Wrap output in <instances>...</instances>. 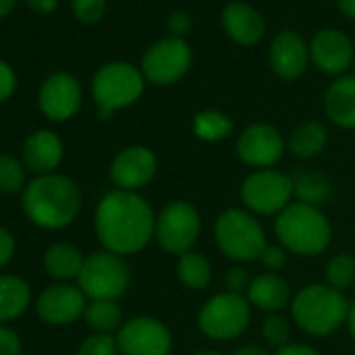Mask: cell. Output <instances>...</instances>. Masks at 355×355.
<instances>
[{
	"instance_id": "cell-19",
	"label": "cell",
	"mask_w": 355,
	"mask_h": 355,
	"mask_svg": "<svg viewBox=\"0 0 355 355\" xmlns=\"http://www.w3.org/2000/svg\"><path fill=\"white\" fill-rule=\"evenodd\" d=\"M65 155V144L61 136L53 130H36L30 134L21 146V161L28 171L36 175L55 173Z\"/></svg>"
},
{
	"instance_id": "cell-47",
	"label": "cell",
	"mask_w": 355,
	"mask_h": 355,
	"mask_svg": "<svg viewBox=\"0 0 355 355\" xmlns=\"http://www.w3.org/2000/svg\"><path fill=\"white\" fill-rule=\"evenodd\" d=\"M193 355H220V351H216V349H199Z\"/></svg>"
},
{
	"instance_id": "cell-38",
	"label": "cell",
	"mask_w": 355,
	"mask_h": 355,
	"mask_svg": "<svg viewBox=\"0 0 355 355\" xmlns=\"http://www.w3.org/2000/svg\"><path fill=\"white\" fill-rule=\"evenodd\" d=\"M15 88H17V76L13 67L0 59V103L9 101L15 94Z\"/></svg>"
},
{
	"instance_id": "cell-21",
	"label": "cell",
	"mask_w": 355,
	"mask_h": 355,
	"mask_svg": "<svg viewBox=\"0 0 355 355\" xmlns=\"http://www.w3.org/2000/svg\"><path fill=\"white\" fill-rule=\"evenodd\" d=\"M222 24L228 36L243 46H255L266 34L263 17L245 3H230L222 11Z\"/></svg>"
},
{
	"instance_id": "cell-44",
	"label": "cell",
	"mask_w": 355,
	"mask_h": 355,
	"mask_svg": "<svg viewBox=\"0 0 355 355\" xmlns=\"http://www.w3.org/2000/svg\"><path fill=\"white\" fill-rule=\"evenodd\" d=\"M338 5V11L349 17V19H355V0H336Z\"/></svg>"
},
{
	"instance_id": "cell-42",
	"label": "cell",
	"mask_w": 355,
	"mask_h": 355,
	"mask_svg": "<svg viewBox=\"0 0 355 355\" xmlns=\"http://www.w3.org/2000/svg\"><path fill=\"white\" fill-rule=\"evenodd\" d=\"M26 5L38 15H51L57 11L59 0H26Z\"/></svg>"
},
{
	"instance_id": "cell-4",
	"label": "cell",
	"mask_w": 355,
	"mask_h": 355,
	"mask_svg": "<svg viewBox=\"0 0 355 355\" xmlns=\"http://www.w3.org/2000/svg\"><path fill=\"white\" fill-rule=\"evenodd\" d=\"M349 301L345 293L328 284H307L293 295L291 315L295 324L311 336H330L347 324Z\"/></svg>"
},
{
	"instance_id": "cell-17",
	"label": "cell",
	"mask_w": 355,
	"mask_h": 355,
	"mask_svg": "<svg viewBox=\"0 0 355 355\" xmlns=\"http://www.w3.org/2000/svg\"><path fill=\"white\" fill-rule=\"evenodd\" d=\"M309 57L324 73L338 76L345 73L353 63V44L338 30H322L309 44Z\"/></svg>"
},
{
	"instance_id": "cell-43",
	"label": "cell",
	"mask_w": 355,
	"mask_h": 355,
	"mask_svg": "<svg viewBox=\"0 0 355 355\" xmlns=\"http://www.w3.org/2000/svg\"><path fill=\"white\" fill-rule=\"evenodd\" d=\"M230 355H270L266 347L261 345H255V343H249V345H241L236 347Z\"/></svg>"
},
{
	"instance_id": "cell-5",
	"label": "cell",
	"mask_w": 355,
	"mask_h": 355,
	"mask_svg": "<svg viewBox=\"0 0 355 355\" xmlns=\"http://www.w3.org/2000/svg\"><path fill=\"white\" fill-rule=\"evenodd\" d=\"M214 239L218 249L241 266L257 261L268 245L261 222L245 207L224 209L214 222Z\"/></svg>"
},
{
	"instance_id": "cell-36",
	"label": "cell",
	"mask_w": 355,
	"mask_h": 355,
	"mask_svg": "<svg viewBox=\"0 0 355 355\" xmlns=\"http://www.w3.org/2000/svg\"><path fill=\"white\" fill-rule=\"evenodd\" d=\"M251 276L249 272L241 266V263H234L226 270V276H224V286L228 293H236V295H245L249 284H251Z\"/></svg>"
},
{
	"instance_id": "cell-8",
	"label": "cell",
	"mask_w": 355,
	"mask_h": 355,
	"mask_svg": "<svg viewBox=\"0 0 355 355\" xmlns=\"http://www.w3.org/2000/svg\"><path fill=\"white\" fill-rule=\"evenodd\" d=\"M132 274L125 257L103 249L86 257L78 276V286L90 301H117L121 295H125Z\"/></svg>"
},
{
	"instance_id": "cell-30",
	"label": "cell",
	"mask_w": 355,
	"mask_h": 355,
	"mask_svg": "<svg viewBox=\"0 0 355 355\" xmlns=\"http://www.w3.org/2000/svg\"><path fill=\"white\" fill-rule=\"evenodd\" d=\"M326 284L345 293L355 282V259L349 253H334L324 266Z\"/></svg>"
},
{
	"instance_id": "cell-22",
	"label": "cell",
	"mask_w": 355,
	"mask_h": 355,
	"mask_svg": "<svg viewBox=\"0 0 355 355\" xmlns=\"http://www.w3.org/2000/svg\"><path fill=\"white\" fill-rule=\"evenodd\" d=\"M324 109L334 125L355 130V76L336 78L328 86L324 94Z\"/></svg>"
},
{
	"instance_id": "cell-24",
	"label": "cell",
	"mask_w": 355,
	"mask_h": 355,
	"mask_svg": "<svg viewBox=\"0 0 355 355\" xmlns=\"http://www.w3.org/2000/svg\"><path fill=\"white\" fill-rule=\"evenodd\" d=\"M32 301V288L21 276L0 274V324L17 320Z\"/></svg>"
},
{
	"instance_id": "cell-33",
	"label": "cell",
	"mask_w": 355,
	"mask_h": 355,
	"mask_svg": "<svg viewBox=\"0 0 355 355\" xmlns=\"http://www.w3.org/2000/svg\"><path fill=\"white\" fill-rule=\"evenodd\" d=\"M117 338L113 334H103V332H92L82 340L78 347V355H117Z\"/></svg>"
},
{
	"instance_id": "cell-6",
	"label": "cell",
	"mask_w": 355,
	"mask_h": 355,
	"mask_svg": "<svg viewBox=\"0 0 355 355\" xmlns=\"http://www.w3.org/2000/svg\"><path fill=\"white\" fill-rule=\"evenodd\" d=\"M144 92V76L134 65L113 61L103 65L92 78V98L103 121L111 119L115 111L134 105Z\"/></svg>"
},
{
	"instance_id": "cell-32",
	"label": "cell",
	"mask_w": 355,
	"mask_h": 355,
	"mask_svg": "<svg viewBox=\"0 0 355 355\" xmlns=\"http://www.w3.org/2000/svg\"><path fill=\"white\" fill-rule=\"evenodd\" d=\"M261 336L270 347H276V349L293 343L291 340V336H293L291 320L282 313H268L261 322Z\"/></svg>"
},
{
	"instance_id": "cell-35",
	"label": "cell",
	"mask_w": 355,
	"mask_h": 355,
	"mask_svg": "<svg viewBox=\"0 0 355 355\" xmlns=\"http://www.w3.org/2000/svg\"><path fill=\"white\" fill-rule=\"evenodd\" d=\"M259 263H261V268L266 270V272H274V274H278L284 266H286V261H288V251L282 247V245H266V249L261 251V255H259V259H257Z\"/></svg>"
},
{
	"instance_id": "cell-16",
	"label": "cell",
	"mask_w": 355,
	"mask_h": 355,
	"mask_svg": "<svg viewBox=\"0 0 355 355\" xmlns=\"http://www.w3.org/2000/svg\"><path fill=\"white\" fill-rule=\"evenodd\" d=\"M38 107L51 121L71 119L82 107L80 82L67 71L49 76L38 90Z\"/></svg>"
},
{
	"instance_id": "cell-34",
	"label": "cell",
	"mask_w": 355,
	"mask_h": 355,
	"mask_svg": "<svg viewBox=\"0 0 355 355\" xmlns=\"http://www.w3.org/2000/svg\"><path fill=\"white\" fill-rule=\"evenodd\" d=\"M71 11L80 24L90 26L103 19L107 11V3L105 0H71Z\"/></svg>"
},
{
	"instance_id": "cell-2",
	"label": "cell",
	"mask_w": 355,
	"mask_h": 355,
	"mask_svg": "<svg viewBox=\"0 0 355 355\" xmlns=\"http://www.w3.org/2000/svg\"><path fill=\"white\" fill-rule=\"evenodd\" d=\"M21 207L28 220L44 230L67 228L82 209V191L63 173L36 175L21 193Z\"/></svg>"
},
{
	"instance_id": "cell-15",
	"label": "cell",
	"mask_w": 355,
	"mask_h": 355,
	"mask_svg": "<svg viewBox=\"0 0 355 355\" xmlns=\"http://www.w3.org/2000/svg\"><path fill=\"white\" fill-rule=\"evenodd\" d=\"M86 295L78 284L57 282L44 288L36 299V313L44 324L51 326H69L78 318H84Z\"/></svg>"
},
{
	"instance_id": "cell-9",
	"label": "cell",
	"mask_w": 355,
	"mask_h": 355,
	"mask_svg": "<svg viewBox=\"0 0 355 355\" xmlns=\"http://www.w3.org/2000/svg\"><path fill=\"white\" fill-rule=\"evenodd\" d=\"M293 199V175L278 169H253L241 184L243 207L253 216H280Z\"/></svg>"
},
{
	"instance_id": "cell-13",
	"label": "cell",
	"mask_w": 355,
	"mask_h": 355,
	"mask_svg": "<svg viewBox=\"0 0 355 355\" xmlns=\"http://www.w3.org/2000/svg\"><path fill=\"white\" fill-rule=\"evenodd\" d=\"M159 161L153 148L144 144H132L121 148L109 167V178L119 191L138 193L153 182L157 175Z\"/></svg>"
},
{
	"instance_id": "cell-28",
	"label": "cell",
	"mask_w": 355,
	"mask_h": 355,
	"mask_svg": "<svg viewBox=\"0 0 355 355\" xmlns=\"http://www.w3.org/2000/svg\"><path fill=\"white\" fill-rule=\"evenodd\" d=\"M84 320L94 332L113 334L123 326V311L117 305V301L96 299V301H88Z\"/></svg>"
},
{
	"instance_id": "cell-3",
	"label": "cell",
	"mask_w": 355,
	"mask_h": 355,
	"mask_svg": "<svg viewBox=\"0 0 355 355\" xmlns=\"http://www.w3.org/2000/svg\"><path fill=\"white\" fill-rule=\"evenodd\" d=\"M278 245L297 257H318L330 247L332 226L320 207L293 201L274 220Z\"/></svg>"
},
{
	"instance_id": "cell-45",
	"label": "cell",
	"mask_w": 355,
	"mask_h": 355,
	"mask_svg": "<svg viewBox=\"0 0 355 355\" xmlns=\"http://www.w3.org/2000/svg\"><path fill=\"white\" fill-rule=\"evenodd\" d=\"M345 326H347V330H349V334H351V338L355 343V303L349 309V315H347V324Z\"/></svg>"
},
{
	"instance_id": "cell-46",
	"label": "cell",
	"mask_w": 355,
	"mask_h": 355,
	"mask_svg": "<svg viewBox=\"0 0 355 355\" xmlns=\"http://www.w3.org/2000/svg\"><path fill=\"white\" fill-rule=\"evenodd\" d=\"M15 5H17V0H0V19L7 17L15 9Z\"/></svg>"
},
{
	"instance_id": "cell-7",
	"label": "cell",
	"mask_w": 355,
	"mask_h": 355,
	"mask_svg": "<svg viewBox=\"0 0 355 355\" xmlns=\"http://www.w3.org/2000/svg\"><path fill=\"white\" fill-rule=\"evenodd\" d=\"M251 324V303L245 295L236 293H218L209 297L199 313H197V326L199 330L220 343H228L239 338Z\"/></svg>"
},
{
	"instance_id": "cell-27",
	"label": "cell",
	"mask_w": 355,
	"mask_h": 355,
	"mask_svg": "<svg viewBox=\"0 0 355 355\" xmlns=\"http://www.w3.org/2000/svg\"><path fill=\"white\" fill-rule=\"evenodd\" d=\"M295 199L305 205L322 207L332 197V182L322 171H301L293 175Z\"/></svg>"
},
{
	"instance_id": "cell-23",
	"label": "cell",
	"mask_w": 355,
	"mask_h": 355,
	"mask_svg": "<svg viewBox=\"0 0 355 355\" xmlns=\"http://www.w3.org/2000/svg\"><path fill=\"white\" fill-rule=\"evenodd\" d=\"M328 144V130L324 123L315 121V119H305L301 123H297L286 140V148L291 153V157L299 159V161H309L315 159Z\"/></svg>"
},
{
	"instance_id": "cell-14",
	"label": "cell",
	"mask_w": 355,
	"mask_h": 355,
	"mask_svg": "<svg viewBox=\"0 0 355 355\" xmlns=\"http://www.w3.org/2000/svg\"><path fill=\"white\" fill-rule=\"evenodd\" d=\"M284 150V136L270 123H251L239 134L236 140L239 159L253 169H272L282 159Z\"/></svg>"
},
{
	"instance_id": "cell-40",
	"label": "cell",
	"mask_w": 355,
	"mask_h": 355,
	"mask_svg": "<svg viewBox=\"0 0 355 355\" xmlns=\"http://www.w3.org/2000/svg\"><path fill=\"white\" fill-rule=\"evenodd\" d=\"M15 249H17V243H15L13 232L0 226V270H3L13 259Z\"/></svg>"
},
{
	"instance_id": "cell-1",
	"label": "cell",
	"mask_w": 355,
	"mask_h": 355,
	"mask_svg": "<svg viewBox=\"0 0 355 355\" xmlns=\"http://www.w3.org/2000/svg\"><path fill=\"white\" fill-rule=\"evenodd\" d=\"M155 220L157 214L144 197L115 189L96 205L94 232L105 251L128 257L140 253L155 239Z\"/></svg>"
},
{
	"instance_id": "cell-41",
	"label": "cell",
	"mask_w": 355,
	"mask_h": 355,
	"mask_svg": "<svg viewBox=\"0 0 355 355\" xmlns=\"http://www.w3.org/2000/svg\"><path fill=\"white\" fill-rule=\"evenodd\" d=\"M274 355H322V353L307 343H288V345L276 349Z\"/></svg>"
},
{
	"instance_id": "cell-12",
	"label": "cell",
	"mask_w": 355,
	"mask_h": 355,
	"mask_svg": "<svg viewBox=\"0 0 355 355\" xmlns=\"http://www.w3.org/2000/svg\"><path fill=\"white\" fill-rule=\"evenodd\" d=\"M121 355H169L173 334L167 324L153 315H134L115 334Z\"/></svg>"
},
{
	"instance_id": "cell-31",
	"label": "cell",
	"mask_w": 355,
	"mask_h": 355,
	"mask_svg": "<svg viewBox=\"0 0 355 355\" xmlns=\"http://www.w3.org/2000/svg\"><path fill=\"white\" fill-rule=\"evenodd\" d=\"M28 178V169L21 159L9 155V153H0V193L5 195H15L24 193Z\"/></svg>"
},
{
	"instance_id": "cell-39",
	"label": "cell",
	"mask_w": 355,
	"mask_h": 355,
	"mask_svg": "<svg viewBox=\"0 0 355 355\" xmlns=\"http://www.w3.org/2000/svg\"><path fill=\"white\" fill-rule=\"evenodd\" d=\"M167 28L173 34V38H182V36H187L191 32L193 19H191V15L187 11H173L167 17Z\"/></svg>"
},
{
	"instance_id": "cell-11",
	"label": "cell",
	"mask_w": 355,
	"mask_h": 355,
	"mask_svg": "<svg viewBox=\"0 0 355 355\" xmlns=\"http://www.w3.org/2000/svg\"><path fill=\"white\" fill-rule=\"evenodd\" d=\"M193 63V51L182 38H163L148 46L142 57V76L155 86H169L187 76Z\"/></svg>"
},
{
	"instance_id": "cell-10",
	"label": "cell",
	"mask_w": 355,
	"mask_h": 355,
	"mask_svg": "<svg viewBox=\"0 0 355 355\" xmlns=\"http://www.w3.org/2000/svg\"><path fill=\"white\" fill-rule=\"evenodd\" d=\"M201 234V216L199 209L189 201L167 203L155 220V241L169 253L180 257L193 251Z\"/></svg>"
},
{
	"instance_id": "cell-20",
	"label": "cell",
	"mask_w": 355,
	"mask_h": 355,
	"mask_svg": "<svg viewBox=\"0 0 355 355\" xmlns=\"http://www.w3.org/2000/svg\"><path fill=\"white\" fill-rule=\"evenodd\" d=\"M245 297L251 303V307H257L266 313H280L282 309L291 307V301H293L288 280L274 272L257 274L251 280Z\"/></svg>"
},
{
	"instance_id": "cell-25",
	"label": "cell",
	"mask_w": 355,
	"mask_h": 355,
	"mask_svg": "<svg viewBox=\"0 0 355 355\" xmlns=\"http://www.w3.org/2000/svg\"><path fill=\"white\" fill-rule=\"evenodd\" d=\"M86 257L71 243H55L44 253V270L59 282H69L80 276Z\"/></svg>"
},
{
	"instance_id": "cell-29",
	"label": "cell",
	"mask_w": 355,
	"mask_h": 355,
	"mask_svg": "<svg viewBox=\"0 0 355 355\" xmlns=\"http://www.w3.org/2000/svg\"><path fill=\"white\" fill-rule=\"evenodd\" d=\"M234 130V121L222 111H201L193 119V134L203 142H222Z\"/></svg>"
},
{
	"instance_id": "cell-37",
	"label": "cell",
	"mask_w": 355,
	"mask_h": 355,
	"mask_svg": "<svg viewBox=\"0 0 355 355\" xmlns=\"http://www.w3.org/2000/svg\"><path fill=\"white\" fill-rule=\"evenodd\" d=\"M21 336L7 324H0V355H21Z\"/></svg>"
},
{
	"instance_id": "cell-26",
	"label": "cell",
	"mask_w": 355,
	"mask_h": 355,
	"mask_svg": "<svg viewBox=\"0 0 355 355\" xmlns=\"http://www.w3.org/2000/svg\"><path fill=\"white\" fill-rule=\"evenodd\" d=\"M175 274L180 284L187 286L189 291H205L214 280V266L205 255L197 251H189L178 257Z\"/></svg>"
},
{
	"instance_id": "cell-18",
	"label": "cell",
	"mask_w": 355,
	"mask_h": 355,
	"mask_svg": "<svg viewBox=\"0 0 355 355\" xmlns=\"http://www.w3.org/2000/svg\"><path fill=\"white\" fill-rule=\"evenodd\" d=\"M268 61H270L272 71L278 78L288 80V82L301 78L305 73L307 61H309L305 40L297 32H291V30L280 32L270 44Z\"/></svg>"
}]
</instances>
